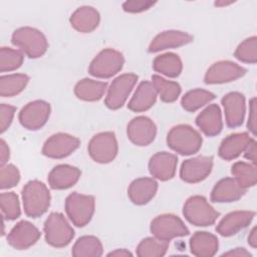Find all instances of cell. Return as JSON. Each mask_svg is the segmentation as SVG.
<instances>
[{
  "label": "cell",
  "mask_w": 257,
  "mask_h": 257,
  "mask_svg": "<svg viewBox=\"0 0 257 257\" xmlns=\"http://www.w3.org/2000/svg\"><path fill=\"white\" fill-rule=\"evenodd\" d=\"M24 212L28 217L38 218L43 215L50 205V193L40 181H29L22 189Z\"/></svg>",
  "instance_id": "6da1fadb"
},
{
  "label": "cell",
  "mask_w": 257,
  "mask_h": 257,
  "mask_svg": "<svg viewBox=\"0 0 257 257\" xmlns=\"http://www.w3.org/2000/svg\"><path fill=\"white\" fill-rule=\"evenodd\" d=\"M168 146L181 155H192L202 147L201 135L189 124H178L171 128L167 136Z\"/></svg>",
  "instance_id": "7a4b0ae2"
},
{
  "label": "cell",
  "mask_w": 257,
  "mask_h": 257,
  "mask_svg": "<svg viewBox=\"0 0 257 257\" xmlns=\"http://www.w3.org/2000/svg\"><path fill=\"white\" fill-rule=\"evenodd\" d=\"M11 42L29 58L42 56L48 48V42L44 34L38 29L28 26L16 29L12 34Z\"/></svg>",
  "instance_id": "3957f363"
},
{
  "label": "cell",
  "mask_w": 257,
  "mask_h": 257,
  "mask_svg": "<svg viewBox=\"0 0 257 257\" xmlns=\"http://www.w3.org/2000/svg\"><path fill=\"white\" fill-rule=\"evenodd\" d=\"M44 234L47 244L55 248L67 246L74 237V230L61 213H51L44 222Z\"/></svg>",
  "instance_id": "277c9868"
},
{
  "label": "cell",
  "mask_w": 257,
  "mask_h": 257,
  "mask_svg": "<svg viewBox=\"0 0 257 257\" xmlns=\"http://www.w3.org/2000/svg\"><path fill=\"white\" fill-rule=\"evenodd\" d=\"M183 214L188 222L201 227L213 225L220 216L203 196L190 197L184 204Z\"/></svg>",
  "instance_id": "5b68a950"
},
{
  "label": "cell",
  "mask_w": 257,
  "mask_h": 257,
  "mask_svg": "<svg viewBox=\"0 0 257 257\" xmlns=\"http://www.w3.org/2000/svg\"><path fill=\"white\" fill-rule=\"evenodd\" d=\"M94 198L89 195L71 193L65 200V212L69 220L77 227L85 226L94 213Z\"/></svg>",
  "instance_id": "8992f818"
},
{
  "label": "cell",
  "mask_w": 257,
  "mask_h": 257,
  "mask_svg": "<svg viewBox=\"0 0 257 257\" xmlns=\"http://www.w3.org/2000/svg\"><path fill=\"white\" fill-rule=\"evenodd\" d=\"M122 54L111 48L101 50L90 62L88 72L98 78H109L115 75L123 66Z\"/></svg>",
  "instance_id": "52a82bcc"
},
{
  "label": "cell",
  "mask_w": 257,
  "mask_h": 257,
  "mask_svg": "<svg viewBox=\"0 0 257 257\" xmlns=\"http://www.w3.org/2000/svg\"><path fill=\"white\" fill-rule=\"evenodd\" d=\"M150 230L155 237L168 242L176 237L187 236L190 233L184 222L173 214H162L156 217L151 222Z\"/></svg>",
  "instance_id": "ba28073f"
},
{
  "label": "cell",
  "mask_w": 257,
  "mask_h": 257,
  "mask_svg": "<svg viewBox=\"0 0 257 257\" xmlns=\"http://www.w3.org/2000/svg\"><path fill=\"white\" fill-rule=\"evenodd\" d=\"M90 158L99 164H107L114 160L118 147L115 135L111 132L99 133L92 137L88 144Z\"/></svg>",
  "instance_id": "9c48e42d"
},
{
  "label": "cell",
  "mask_w": 257,
  "mask_h": 257,
  "mask_svg": "<svg viewBox=\"0 0 257 257\" xmlns=\"http://www.w3.org/2000/svg\"><path fill=\"white\" fill-rule=\"evenodd\" d=\"M138 81V75L124 73L112 80L105 96L104 103L110 109H118L127 99L131 91Z\"/></svg>",
  "instance_id": "30bf717a"
},
{
  "label": "cell",
  "mask_w": 257,
  "mask_h": 257,
  "mask_svg": "<svg viewBox=\"0 0 257 257\" xmlns=\"http://www.w3.org/2000/svg\"><path fill=\"white\" fill-rule=\"evenodd\" d=\"M50 115V104L44 100L28 102L19 112V121L27 130L41 128Z\"/></svg>",
  "instance_id": "8fae6325"
},
{
  "label": "cell",
  "mask_w": 257,
  "mask_h": 257,
  "mask_svg": "<svg viewBox=\"0 0 257 257\" xmlns=\"http://www.w3.org/2000/svg\"><path fill=\"white\" fill-rule=\"evenodd\" d=\"M80 145V141L68 134L58 133L46 140L42 154L51 159H62L73 153Z\"/></svg>",
  "instance_id": "7c38bea8"
},
{
  "label": "cell",
  "mask_w": 257,
  "mask_h": 257,
  "mask_svg": "<svg viewBox=\"0 0 257 257\" xmlns=\"http://www.w3.org/2000/svg\"><path fill=\"white\" fill-rule=\"evenodd\" d=\"M246 69L235 62L222 60L212 64L207 70L204 81L207 84H218L230 82L242 77Z\"/></svg>",
  "instance_id": "4fadbf2b"
},
{
  "label": "cell",
  "mask_w": 257,
  "mask_h": 257,
  "mask_svg": "<svg viewBox=\"0 0 257 257\" xmlns=\"http://www.w3.org/2000/svg\"><path fill=\"white\" fill-rule=\"evenodd\" d=\"M213 168V158L208 156H199L188 159L183 162L180 169L181 179L190 184L199 183L205 180Z\"/></svg>",
  "instance_id": "5bb4252c"
},
{
  "label": "cell",
  "mask_w": 257,
  "mask_h": 257,
  "mask_svg": "<svg viewBox=\"0 0 257 257\" xmlns=\"http://www.w3.org/2000/svg\"><path fill=\"white\" fill-rule=\"evenodd\" d=\"M130 141L136 146L144 147L150 145L156 138L157 126L148 116H137L133 118L126 127Z\"/></svg>",
  "instance_id": "9a60e30c"
},
{
  "label": "cell",
  "mask_w": 257,
  "mask_h": 257,
  "mask_svg": "<svg viewBox=\"0 0 257 257\" xmlns=\"http://www.w3.org/2000/svg\"><path fill=\"white\" fill-rule=\"evenodd\" d=\"M40 236L41 233L32 223L23 220L11 229L7 236V242L15 249L24 250L34 245Z\"/></svg>",
  "instance_id": "2e32d148"
},
{
  "label": "cell",
  "mask_w": 257,
  "mask_h": 257,
  "mask_svg": "<svg viewBox=\"0 0 257 257\" xmlns=\"http://www.w3.org/2000/svg\"><path fill=\"white\" fill-rule=\"evenodd\" d=\"M221 101L225 111L227 126L231 128L240 126L243 123L246 111L244 95L238 91L229 92Z\"/></svg>",
  "instance_id": "e0dca14e"
},
{
  "label": "cell",
  "mask_w": 257,
  "mask_h": 257,
  "mask_svg": "<svg viewBox=\"0 0 257 257\" xmlns=\"http://www.w3.org/2000/svg\"><path fill=\"white\" fill-rule=\"evenodd\" d=\"M178 165V158L168 152L155 154L149 162L151 175L161 181H168L175 176Z\"/></svg>",
  "instance_id": "ac0fdd59"
},
{
  "label": "cell",
  "mask_w": 257,
  "mask_h": 257,
  "mask_svg": "<svg viewBox=\"0 0 257 257\" xmlns=\"http://www.w3.org/2000/svg\"><path fill=\"white\" fill-rule=\"evenodd\" d=\"M255 216L253 211H235L227 214L217 225L216 231L224 237H230L237 234L240 230L246 228Z\"/></svg>",
  "instance_id": "d6986e66"
},
{
  "label": "cell",
  "mask_w": 257,
  "mask_h": 257,
  "mask_svg": "<svg viewBox=\"0 0 257 257\" xmlns=\"http://www.w3.org/2000/svg\"><path fill=\"white\" fill-rule=\"evenodd\" d=\"M245 193L246 189L241 187L235 178H225L214 186L211 201L215 203L235 202L241 199Z\"/></svg>",
  "instance_id": "ffe728a7"
},
{
  "label": "cell",
  "mask_w": 257,
  "mask_h": 257,
  "mask_svg": "<svg viewBox=\"0 0 257 257\" xmlns=\"http://www.w3.org/2000/svg\"><path fill=\"white\" fill-rule=\"evenodd\" d=\"M193 41V36L179 30H168L158 34L149 46V52H158L168 48H177Z\"/></svg>",
  "instance_id": "44dd1931"
},
{
  "label": "cell",
  "mask_w": 257,
  "mask_h": 257,
  "mask_svg": "<svg viewBox=\"0 0 257 257\" xmlns=\"http://www.w3.org/2000/svg\"><path fill=\"white\" fill-rule=\"evenodd\" d=\"M81 172L70 165H58L48 175V184L54 190H65L72 187L80 178Z\"/></svg>",
  "instance_id": "7402d4cb"
},
{
  "label": "cell",
  "mask_w": 257,
  "mask_h": 257,
  "mask_svg": "<svg viewBox=\"0 0 257 257\" xmlns=\"http://www.w3.org/2000/svg\"><path fill=\"white\" fill-rule=\"evenodd\" d=\"M196 124L207 137L219 135L223 128L222 114L219 105L210 104L207 106L196 117Z\"/></svg>",
  "instance_id": "603a6c76"
},
{
  "label": "cell",
  "mask_w": 257,
  "mask_h": 257,
  "mask_svg": "<svg viewBox=\"0 0 257 257\" xmlns=\"http://www.w3.org/2000/svg\"><path fill=\"white\" fill-rule=\"evenodd\" d=\"M158 191V183L152 178H140L132 182L127 189L130 200L136 205L149 203Z\"/></svg>",
  "instance_id": "cb8c5ba5"
},
{
  "label": "cell",
  "mask_w": 257,
  "mask_h": 257,
  "mask_svg": "<svg viewBox=\"0 0 257 257\" xmlns=\"http://www.w3.org/2000/svg\"><path fill=\"white\" fill-rule=\"evenodd\" d=\"M251 140L252 139L247 133H237L229 135L222 141L219 147V156L226 161L234 160L245 151Z\"/></svg>",
  "instance_id": "d4e9b609"
},
{
  "label": "cell",
  "mask_w": 257,
  "mask_h": 257,
  "mask_svg": "<svg viewBox=\"0 0 257 257\" xmlns=\"http://www.w3.org/2000/svg\"><path fill=\"white\" fill-rule=\"evenodd\" d=\"M99 20V13L91 6L79 7L70 16L71 26L81 33L93 31L98 26Z\"/></svg>",
  "instance_id": "484cf974"
},
{
  "label": "cell",
  "mask_w": 257,
  "mask_h": 257,
  "mask_svg": "<svg viewBox=\"0 0 257 257\" xmlns=\"http://www.w3.org/2000/svg\"><path fill=\"white\" fill-rule=\"evenodd\" d=\"M157 91L150 81H143L139 84L133 97L127 103L128 109L135 112H142L151 108L157 100Z\"/></svg>",
  "instance_id": "4316f807"
},
{
  "label": "cell",
  "mask_w": 257,
  "mask_h": 257,
  "mask_svg": "<svg viewBox=\"0 0 257 257\" xmlns=\"http://www.w3.org/2000/svg\"><path fill=\"white\" fill-rule=\"evenodd\" d=\"M218 239L215 235L198 231L190 239V249L193 255L198 257H211L218 251Z\"/></svg>",
  "instance_id": "83f0119b"
},
{
  "label": "cell",
  "mask_w": 257,
  "mask_h": 257,
  "mask_svg": "<svg viewBox=\"0 0 257 257\" xmlns=\"http://www.w3.org/2000/svg\"><path fill=\"white\" fill-rule=\"evenodd\" d=\"M106 82L83 78L75 84L74 93L77 98L81 100L96 101L102 97L106 90Z\"/></svg>",
  "instance_id": "f1b7e54d"
},
{
  "label": "cell",
  "mask_w": 257,
  "mask_h": 257,
  "mask_svg": "<svg viewBox=\"0 0 257 257\" xmlns=\"http://www.w3.org/2000/svg\"><path fill=\"white\" fill-rule=\"evenodd\" d=\"M153 68L161 74L175 78L182 72L183 64L178 54L169 52L157 56L153 61Z\"/></svg>",
  "instance_id": "f546056e"
},
{
  "label": "cell",
  "mask_w": 257,
  "mask_h": 257,
  "mask_svg": "<svg viewBox=\"0 0 257 257\" xmlns=\"http://www.w3.org/2000/svg\"><path fill=\"white\" fill-rule=\"evenodd\" d=\"M102 252V244L95 236L78 238L71 250V254L75 257H99Z\"/></svg>",
  "instance_id": "4dcf8cb0"
},
{
  "label": "cell",
  "mask_w": 257,
  "mask_h": 257,
  "mask_svg": "<svg viewBox=\"0 0 257 257\" xmlns=\"http://www.w3.org/2000/svg\"><path fill=\"white\" fill-rule=\"evenodd\" d=\"M29 76L23 73L2 75L0 77V95L10 97L20 93L27 85Z\"/></svg>",
  "instance_id": "1f68e13d"
},
{
  "label": "cell",
  "mask_w": 257,
  "mask_h": 257,
  "mask_svg": "<svg viewBox=\"0 0 257 257\" xmlns=\"http://www.w3.org/2000/svg\"><path fill=\"white\" fill-rule=\"evenodd\" d=\"M215 98V94L209 90L196 88L184 94L181 104L184 109L194 112Z\"/></svg>",
  "instance_id": "d6a6232c"
},
{
  "label": "cell",
  "mask_w": 257,
  "mask_h": 257,
  "mask_svg": "<svg viewBox=\"0 0 257 257\" xmlns=\"http://www.w3.org/2000/svg\"><path fill=\"white\" fill-rule=\"evenodd\" d=\"M152 83L164 102H173L177 100L181 93V86L178 82L167 80L160 75H153Z\"/></svg>",
  "instance_id": "836d02e7"
},
{
  "label": "cell",
  "mask_w": 257,
  "mask_h": 257,
  "mask_svg": "<svg viewBox=\"0 0 257 257\" xmlns=\"http://www.w3.org/2000/svg\"><path fill=\"white\" fill-rule=\"evenodd\" d=\"M169 248V242L157 237L143 239L137 247V255L140 257H161L164 256Z\"/></svg>",
  "instance_id": "e575fe53"
},
{
  "label": "cell",
  "mask_w": 257,
  "mask_h": 257,
  "mask_svg": "<svg viewBox=\"0 0 257 257\" xmlns=\"http://www.w3.org/2000/svg\"><path fill=\"white\" fill-rule=\"evenodd\" d=\"M231 173L239 185L246 190L255 186L257 182L255 165H251L245 162H237L232 166Z\"/></svg>",
  "instance_id": "d590c367"
},
{
  "label": "cell",
  "mask_w": 257,
  "mask_h": 257,
  "mask_svg": "<svg viewBox=\"0 0 257 257\" xmlns=\"http://www.w3.org/2000/svg\"><path fill=\"white\" fill-rule=\"evenodd\" d=\"M23 63V54L21 51L10 47H2L0 50V71H12Z\"/></svg>",
  "instance_id": "8d00e7d4"
},
{
  "label": "cell",
  "mask_w": 257,
  "mask_h": 257,
  "mask_svg": "<svg viewBox=\"0 0 257 257\" xmlns=\"http://www.w3.org/2000/svg\"><path fill=\"white\" fill-rule=\"evenodd\" d=\"M0 205L4 219L15 220L21 214L18 196L13 192L2 193L0 195Z\"/></svg>",
  "instance_id": "74e56055"
},
{
  "label": "cell",
  "mask_w": 257,
  "mask_h": 257,
  "mask_svg": "<svg viewBox=\"0 0 257 257\" xmlns=\"http://www.w3.org/2000/svg\"><path fill=\"white\" fill-rule=\"evenodd\" d=\"M234 56L245 63H256L257 61V38L249 37L241 42L234 52Z\"/></svg>",
  "instance_id": "f35d334b"
},
{
  "label": "cell",
  "mask_w": 257,
  "mask_h": 257,
  "mask_svg": "<svg viewBox=\"0 0 257 257\" xmlns=\"http://www.w3.org/2000/svg\"><path fill=\"white\" fill-rule=\"evenodd\" d=\"M20 181V173L18 169L11 164L1 167L0 170V188L2 190L16 186Z\"/></svg>",
  "instance_id": "ab89813d"
},
{
  "label": "cell",
  "mask_w": 257,
  "mask_h": 257,
  "mask_svg": "<svg viewBox=\"0 0 257 257\" xmlns=\"http://www.w3.org/2000/svg\"><path fill=\"white\" fill-rule=\"evenodd\" d=\"M15 110H16L15 106H12L10 104L2 103L0 105V128H1L2 134L11 124Z\"/></svg>",
  "instance_id": "60d3db41"
},
{
  "label": "cell",
  "mask_w": 257,
  "mask_h": 257,
  "mask_svg": "<svg viewBox=\"0 0 257 257\" xmlns=\"http://www.w3.org/2000/svg\"><path fill=\"white\" fill-rule=\"evenodd\" d=\"M155 4L156 2L153 1H126L122 4V8L130 13H140L150 9Z\"/></svg>",
  "instance_id": "b9f144b4"
},
{
  "label": "cell",
  "mask_w": 257,
  "mask_h": 257,
  "mask_svg": "<svg viewBox=\"0 0 257 257\" xmlns=\"http://www.w3.org/2000/svg\"><path fill=\"white\" fill-rule=\"evenodd\" d=\"M256 97L251 98L249 102V117H248V130L253 136H256Z\"/></svg>",
  "instance_id": "7bdbcfd3"
},
{
  "label": "cell",
  "mask_w": 257,
  "mask_h": 257,
  "mask_svg": "<svg viewBox=\"0 0 257 257\" xmlns=\"http://www.w3.org/2000/svg\"><path fill=\"white\" fill-rule=\"evenodd\" d=\"M256 155H257L256 142H255V140L252 139L244 151V157L247 160L251 161L253 163V165H255L256 164Z\"/></svg>",
  "instance_id": "ee69618b"
},
{
  "label": "cell",
  "mask_w": 257,
  "mask_h": 257,
  "mask_svg": "<svg viewBox=\"0 0 257 257\" xmlns=\"http://www.w3.org/2000/svg\"><path fill=\"white\" fill-rule=\"evenodd\" d=\"M9 156H10L9 148L6 145L5 141L1 140L0 141V164H1V167L7 163V161L9 160Z\"/></svg>",
  "instance_id": "f6af8a7d"
},
{
  "label": "cell",
  "mask_w": 257,
  "mask_h": 257,
  "mask_svg": "<svg viewBox=\"0 0 257 257\" xmlns=\"http://www.w3.org/2000/svg\"><path fill=\"white\" fill-rule=\"evenodd\" d=\"M223 256H238V257H251V253H249L244 248H236L229 252L223 254Z\"/></svg>",
  "instance_id": "bcb514c9"
},
{
  "label": "cell",
  "mask_w": 257,
  "mask_h": 257,
  "mask_svg": "<svg viewBox=\"0 0 257 257\" xmlns=\"http://www.w3.org/2000/svg\"><path fill=\"white\" fill-rule=\"evenodd\" d=\"M248 244L252 248L257 247V228L256 227H253V229L251 230V232L248 236Z\"/></svg>",
  "instance_id": "7dc6e473"
},
{
  "label": "cell",
  "mask_w": 257,
  "mask_h": 257,
  "mask_svg": "<svg viewBox=\"0 0 257 257\" xmlns=\"http://www.w3.org/2000/svg\"><path fill=\"white\" fill-rule=\"evenodd\" d=\"M107 256H117V257H126V256H133V254L127 251L126 249H116L110 253L107 254Z\"/></svg>",
  "instance_id": "c3c4849f"
}]
</instances>
